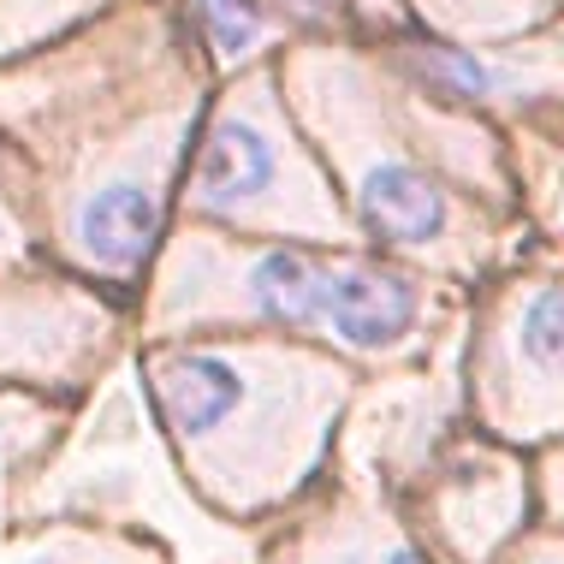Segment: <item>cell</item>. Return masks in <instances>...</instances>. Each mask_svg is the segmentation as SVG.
<instances>
[{
	"mask_svg": "<svg viewBox=\"0 0 564 564\" xmlns=\"http://www.w3.org/2000/svg\"><path fill=\"white\" fill-rule=\"evenodd\" d=\"M369 564H434V558L416 553L410 541H387V546H375V553H369Z\"/></svg>",
	"mask_w": 564,
	"mask_h": 564,
	"instance_id": "13",
	"label": "cell"
},
{
	"mask_svg": "<svg viewBox=\"0 0 564 564\" xmlns=\"http://www.w3.org/2000/svg\"><path fill=\"white\" fill-rule=\"evenodd\" d=\"M558 7H564V0H558Z\"/></svg>",
	"mask_w": 564,
	"mask_h": 564,
	"instance_id": "14",
	"label": "cell"
},
{
	"mask_svg": "<svg viewBox=\"0 0 564 564\" xmlns=\"http://www.w3.org/2000/svg\"><path fill=\"white\" fill-rule=\"evenodd\" d=\"M404 12H410V30L487 48V42H517L546 30L558 0H404Z\"/></svg>",
	"mask_w": 564,
	"mask_h": 564,
	"instance_id": "9",
	"label": "cell"
},
{
	"mask_svg": "<svg viewBox=\"0 0 564 564\" xmlns=\"http://www.w3.org/2000/svg\"><path fill=\"white\" fill-rule=\"evenodd\" d=\"M280 7L303 36L310 30H345V0H280Z\"/></svg>",
	"mask_w": 564,
	"mask_h": 564,
	"instance_id": "12",
	"label": "cell"
},
{
	"mask_svg": "<svg viewBox=\"0 0 564 564\" xmlns=\"http://www.w3.org/2000/svg\"><path fill=\"white\" fill-rule=\"evenodd\" d=\"M178 220H208L238 238L357 243L339 185L303 137L273 59L215 84L178 178Z\"/></svg>",
	"mask_w": 564,
	"mask_h": 564,
	"instance_id": "5",
	"label": "cell"
},
{
	"mask_svg": "<svg viewBox=\"0 0 564 564\" xmlns=\"http://www.w3.org/2000/svg\"><path fill=\"white\" fill-rule=\"evenodd\" d=\"M126 322H137L126 292L96 285L42 250L0 268V375L12 380L78 387L89 369H101Z\"/></svg>",
	"mask_w": 564,
	"mask_h": 564,
	"instance_id": "6",
	"label": "cell"
},
{
	"mask_svg": "<svg viewBox=\"0 0 564 564\" xmlns=\"http://www.w3.org/2000/svg\"><path fill=\"white\" fill-rule=\"evenodd\" d=\"M108 7L113 0H0V66H12V59L84 30Z\"/></svg>",
	"mask_w": 564,
	"mask_h": 564,
	"instance_id": "10",
	"label": "cell"
},
{
	"mask_svg": "<svg viewBox=\"0 0 564 564\" xmlns=\"http://www.w3.org/2000/svg\"><path fill=\"white\" fill-rule=\"evenodd\" d=\"M36 250L42 243H36V215H30V178L12 155V143L0 137V268L24 262Z\"/></svg>",
	"mask_w": 564,
	"mask_h": 564,
	"instance_id": "11",
	"label": "cell"
},
{
	"mask_svg": "<svg viewBox=\"0 0 564 564\" xmlns=\"http://www.w3.org/2000/svg\"><path fill=\"white\" fill-rule=\"evenodd\" d=\"M440 280L362 243L238 238L173 220L137 285L143 339L191 333H285L345 357H399L429 333Z\"/></svg>",
	"mask_w": 564,
	"mask_h": 564,
	"instance_id": "2",
	"label": "cell"
},
{
	"mask_svg": "<svg viewBox=\"0 0 564 564\" xmlns=\"http://www.w3.org/2000/svg\"><path fill=\"white\" fill-rule=\"evenodd\" d=\"M303 137L327 161L362 250L422 273H476L499 238V208L457 191L429 161L375 48L350 30H310L273 59Z\"/></svg>",
	"mask_w": 564,
	"mask_h": 564,
	"instance_id": "3",
	"label": "cell"
},
{
	"mask_svg": "<svg viewBox=\"0 0 564 564\" xmlns=\"http://www.w3.org/2000/svg\"><path fill=\"white\" fill-rule=\"evenodd\" d=\"M215 72L178 0H113L84 30L0 66V137L30 178L42 256L137 303L178 220Z\"/></svg>",
	"mask_w": 564,
	"mask_h": 564,
	"instance_id": "1",
	"label": "cell"
},
{
	"mask_svg": "<svg viewBox=\"0 0 564 564\" xmlns=\"http://www.w3.org/2000/svg\"><path fill=\"white\" fill-rule=\"evenodd\" d=\"M310 339L285 333H191V339H149L143 380L161 410L173 446L196 457L203 481L220 499L262 487L256 457L292 446V422L327 404L333 375Z\"/></svg>",
	"mask_w": 564,
	"mask_h": 564,
	"instance_id": "4",
	"label": "cell"
},
{
	"mask_svg": "<svg viewBox=\"0 0 564 564\" xmlns=\"http://www.w3.org/2000/svg\"><path fill=\"white\" fill-rule=\"evenodd\" d=\"M178 12H185L196 48H203L208 72L220 78H238V72L250 66H268V59H280L303 30L285 19L280 0H178Z\"/></svg>",
	"mask_w": 564,
	"mask_h": 564,
	"instance_id": "8",
	"label": "cell"
},
{
	"mask_svg": "<svg viewBox=\"0 0 564 564\" xmlns=\"http://www.w3.org/2000/svg\"><path fill=\"white\" fill-rule=\"evenodd\" d=\"M494 357L511 392L564 399V280H517L494 310Z\"/></svg>",
	"mask_w": 564,
	"mask_h": 564,
	"instance_id": "7",
	"label": "cell"
}]
</instances>
